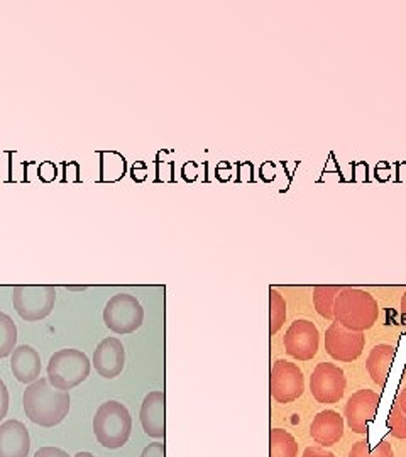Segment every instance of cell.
Instances as JSON below:
<instances>
[{
    "label": "cell",
    "mask_w": 406,
    "mask_h": 457,
    "mask_svg": "<svg viewBox=\"0 0 406 457\" xmlns=\"http://www.w3.org/2000/svg\"><path fill=\"white\" fill-rule=\"evenodd\" d=\"M70 393L60 392L51 386L48 378H39L22 395V407L26 417L33 424L51 428L62 424L70 411Z\"/></svg>",
    "instance_id": "6da1fadb"
},
{
    "label": "cell",
    "mask_w": 406,
    "mask_h": 457,
    "mask_svg": "<svg viewBox=\"0 0 406 457\" xmlns=\"http://www.w3.org/2000/svg\"><path fill=\"white\" fill-rule=\"evenodd\" d=\"M379 307L374 296L358 288H344L334 303V320L342 327L364 332L376 324Z\"/></svg>",
    "instance_id": "7a4b0ae2"
},
{
    "label": "cell",
    "mask_w": 406,
    "mask_h": 457,
    "mask_svg": "<svg viewBox=\"0 0 406 457\" xmlns=\"http://www.w3.org/2000/svg\"><path fill=\"white\" fill-rule=\"evenodd\" d=\"M132 417L129 410L115 400L104 402L94 417V434L100 445L107 449H120L129 441Z\"/></svg>",
    "instance_id": "3957f363"
},
{
    "label": "cell",
    "mask_w": 406,
    "mask_h": 457,
    "mask_svg": "<svg viewBox=\"0 0 406 457\" xmlns=\"http://www.w3.org/2000/svg\"><path fill=\"white\" fill-rule=\"evenodd\" d=\"M92 362L79 349H60L48 361V381L60 392H70L90 376Z\"/></svg>",
    "instance_id": "277c9868"
},
{
    "label": "cell",
    "mask_w": 406,
    "mask_h": 457,
    "mask_svg": "<svg viewBox=\"0 0 406 457\" xmlns=\"http://www.w3.org/2000/svg\"><path fill=\"white\" fill-rule=\"evenodd\" d=\"M12 303L22 320L39 322L54 309L56 290L49 285H19L12 290Z\"/></svg>",
    "instance_id": "5b68a950"
},
{
    "label": "cell",
    "mask_w": 406,
    "mask_h": 457,
    "mask_svg": "<svg viewBox=\"0 0 406 457\" xmlns=\"http://www.w3.org/2000/svg\"><path fill=\"white\" fill-rule=\"evenodd\" d=\"M145 322V309L139 300L129 294H117L109 298L104 309V324L119 336L136 332Z\"/></svg>",
    "instance_id": "8992f818"
},
{
    "label": "cell",
    "mask_w": 406,
    "mask_h": 457,
    "mask_svg": "<svg viewBox=\"0 0 406 457\" xmlns=\"http://www.w3.org/2000/svg\"><path fill=\"white\" fill-rule=\"evenodd\" d=\"M271 396L278 403H292L305 392V378L302 370L290 361L278 360L271 371Z\"/></svg>",
    "instance_id": "52a82bcc"
},
{
    "label": "cell",
    "mask_w": 406,
    "mask_h": 457,
    "mask_svg": "<svg viewBox=\"0 0 406 457\" xmlns=\"http://www.w3.org/2000/svg\"><path fill=\"white\" fill-rule=\"evenodd\" d=\"M345 375L332 362H320L310 378V390L319 403H337L345 393Z\"/></svg>",
    "instance_id": "ba28073f"
},
{
    "label": "cell",
    "mask_w": 406,
    "mask_h": 457,
    "mask_svg": "<svg viewBox=\"0 0 406 457\" xmlns=\"http://www.w3.org/2000/svg\"><path fill=\"white\" fill-rule=\"evenodd\" d=\"M366 337L362 332H354L339 322H334L325 332V351L332 360L352 362L362 354Z\"/></svg>",
    "instance_id": "9c48e42d"
},
{
    "label": "cell",
    "mask_w": 406,
    "mask_h": 457,
    "mask_svg": "<svg viewBox=\"0 0 406 457\" xmlns=\"http://www.w3.org/2000/svg\"><path fill=\"white\" fill-rule=\"evenodd\" d=\"M320 334L310 320H294L285 334L286 353L298 361H309L317 354Z\"/></svg>",
    "instance_id": "30bf717a"
},
{
    "label": "cell",
    "mask_w": 406,
    "mask_h": 457,
    "mask_svg": "<svg viewBox=\"0 0 406 457\" xmlns=\"http://www.w3.org/2000/svg\"><path fill=\"white\" fill-rule=\"evenodd\" d=\"M379 395L373 390H359L354 393L345 405V419L352 432L366 434L369 424L376 419L379 407Z\"/></svg>",
    "instance_id": "8fae6325"
},
{
    "label": "cell",
    "mask_w": 406,
    "mask_h": 457,
    "mask_svg": "<svg viewBox=\"0 0 406 457\" xmlns=\"http://www.w3.org/2000/svg\"><path fill=\"white\" fill-rule=\"evenodd\" d=\"M92 364L95 366V371L105 379H114L124 371L126 366V349L117 337H105L100 341Z\"/></svg>",
    "instance_id": "7c38bea8"
},
{
    "label": "cell",
    "mask_w": 406,
    "mask_h": 457,
    "mask_svg": "<svg viewBox=\"0 0 406 457\" xmlns=\"http://www.w3.org/2000/svg\"><path fill=\"white\" fill-rule=\"evenodd\" d=\"M139 420L143 430L153 439L166 436V395L162 390L147 393L141 405Z\"/></svg>",
    "instance_id": "4fadbf2b"
},
{
    "label": "cell",
    "mask_w": 406,
    "mask_h": 457,
    "mask_svg": "<svg viewBox=\"0 0 406 457\" xmlns=\"http://www.w3.org/2000/svg\"><path fill=\"white\" fill-rule=\"evenodd\" d=\"M29 451L31 437L26 425L14 419L0 424V457H28Z\"/></svg>",
    "instance_id": "5bb4252c"
},
{
    "label": "cell",
    "mask_w": 406,
    "mask_h": 457,
    "mask_svg": "<svg viewBox=\"0 0 406 457\" xmlns=\"http://www.w3.org/2000/svg\"><path fill=\"white\" fill-rule=\"evenodd\" d=\"M11 371L17 381L24 385H31L39 379L43 364H41L39 353L34 349L33 345H28V344L17 345L14 353L11 354Z\"/></svg>",
    "instance_id": "9a60e30c"
},
{
    "label": "cell",
    "mask_w": 406,
    "mask_h": 457,
    "mask_svg": "<svg viewBox=\"0 0 406 457\" xmlns=\"http://www.w3.org/2000/svg\"><path fill=\"white\" fill-rule=\"evenodd\" d=\"M310 436L313 441L324 447L337 444L344 436V420L341 415L334 410L320 411L311 422Z\"/></svg>",
    "instance_id": "2e32d148"
},
{
    "label": "cell",
    "mask_w": 406,
    "mask_h": 457,
    "mask_svg": "<svg viewBox=\"0 0 406 457\" xmlns=\"http://www.w3.org/2000/svg\"><path fill=\"white\" fill-rule=\"evenodd\" d=\"M394 360V347L390 344H377L374 345L368 362H366V368H368V373L373 378L374 383L379 386V388H385L386 381H388V376H390L391 364Z\"/></svg>",
    "instance_id": "e0dca14e"
},
{
    "label": "cell",
    "mask_w": 406,
    "mask_h": 457,
    "mask_svg": "<svg viewBox=\"0 0 406 457\" xmlns=\"http://www.w3.org/2000/svg\"><path fill=\"white\" fill-rule=\"evenodd\" d=\"M298 444L290 432L273 428L269 434V457H296Z\"/></svg>",
    "instance_id": "ac0fdd59"
},
{
    "label": "cell",
    "mask_w": 406,
    "mask_h": 457,
    "mask_svg": "<svg viewBox=\"0 0 406 457\" xmlns=\"http://www.w3.org/2000/svg\"><path fill=\"white\" fill-rule=\"evenodd\" d=\"M17 347V326L11 315L0 312V360L9 358Z\"/></svg>",
    "instance_id": "d6986e66"
},
{
    "label": "cell",
    "mask_w": 406,
    "mask_h": 457,
    "mask_svg": "<svg viewBox=\"0 0 406 457\" xmlns=\"http://www.w3.org/2000/svg\"><path fill=\"white\" fill-rule=\"evenodd\" d=\"M344 288L341 287H315L313 290V303L317 312L328 320H334V303L337 295Z\"/></svg>",
    "instance_id": "ffe728a7"
},
{
    "label": "cell",
    "mask_w": 406,
    "mask_h": 457,
    "mask_svg": "<svg viewBox=\"0 0 406 457\" xmlns=\"http://www.w3.org/2000/svg\"><path fill=\"white\" fill-rule=\"evenodd\" d=\"M286 320V302L277 290H269V334L275 336Z\"/></svg>",
    "instance_id": "44dd1931"
},
{
    "label": "cell",
    "mask_w": 406,
    "mask_h": 457,
    "mask_svg": "<svg viewBox=\"0 0 406 457\" xmlns=\"http://www.w3.org/2000/svg\"><path fill=\"white\" fill-rule=\"evenodd\" d=\"M349 457H394L393 447L386 441L377 444L374 449H371L369 442L359 441L352 445Z\"/></svg>",
    "instance_id": "7402d4cb"
},
{
    "label": "cell",
    "mask_w": 406,
    "mask_h": 457,
    "mask_svg": "<svg viewBox=\"0 0 406 457\" xmlns=\"http://www.w3.org/2000/svg\"><path fill=\"white\" fill-rule=\"evenodd\" d=\"M388 428L393 437L406 439V415L396 403L393 405L388 417Z\"/></svg>",
    "instance_id": "603a6c76"
},
{
    "label": "cell",
    "mask_w": 406,
    "mask_h": 457,
    "mask_svg": "<svg viewBox=\"0 0 406 457\" xmlns=\"http://www.w3.org/2000/svg\"><path fill=\"white\" fill-rule=\"evenodd\" d=\"M9 405H11V396H9V390L4 383V379L0 378V422L7 417L9 411Z\"/></svg>",
    "instance_id": "cb8c5ba5"
},
{
    "label": "cell",
    "mask_w": 406,
    "mask_h": 457,
    "mask_svg": "<svg viewBox=\"0 0 406 457\" xmlns=\"http://www.w3.org/2000/svg\"><path fill=\"white\" fill-rule=\"evenodd\" d=\"M139 457H166V444L162 442H154V444H149Z\"/></svg>",
    "instance_id": "d4e9b609"
},
{
    "label": "cell",
    "mask_w": 406,
    "mask_h": 457,
    "mask_svg": "<svg viewBox=\"0 0 406 457\" xmlns=\"http://www.w3.org/2000/svg\"><path fill=\"white\" fill-rule=\"evenodd\" d=\"M34 457H70L68 456V453L66 451H63V449H60V447H51V445H48V447H41L36 454H34Z\"/></svg>",
    "instance_id": "484cf974"
},
{
    "label": "cell",
    "mask_w": 406,
    "mask_h": 457,
    "mask_svg": "<svg viewBox=\"0 0 406 457\" xmlns=\"http://www.w3.org/2000/svg\"><path fill=\"white\" fill-rule=\"evenodd\" d=\"M303 457H337L336 454H332V453H328V451H325V449H320V447H309V449H305V453H303Z\"/></svg>",
    "instance_id": "4316f807"
},
{
    "label": "cell",
    "mask_w": 406,
    "mask_h": 457,
    "mask_svg": "<svg viewBox=\"0 0 406 457\" xmlns=\"http://www.w3.org/2000/svg\"><path fill=\"white\" fill-rule=\"evenodd\" d=\"M398 407H400V410L403 411L406 415V386H403L402 390H400V393H398V396H396V402H394Z\"/></svg>",
    "instance_id": "83f0119b"
},
{
    "label": "cell",
    "mask_w": 406,
    "mask_h": 457,
    "mask_svg": "<svg viewBox=\"0 0 406 457\" xmlns=\"http://www.w3.org/2000/svg\"><path fill=\"white\" fill-rule=\"evenodd\" d=\"M402 320H403V324L406 326V294L402 298Z\"/></svg>",
    "instance_id": "f1b7e54d"
},
{
    "label": "cell",
    "mask_w": 406,
    "mask_h": 457,
    "mask_svg": "<svg viewBox=\"0 0 406 457\" xmlns=\"http://www.w3.org/2000/svg\"><path fill=\"white\" fill-rule=\"evenodd\" d=\"M73 457H95L92 453H79V454H75Z\"/></svg>",
    "instance_id": "f546056e"
}]
</instances>
